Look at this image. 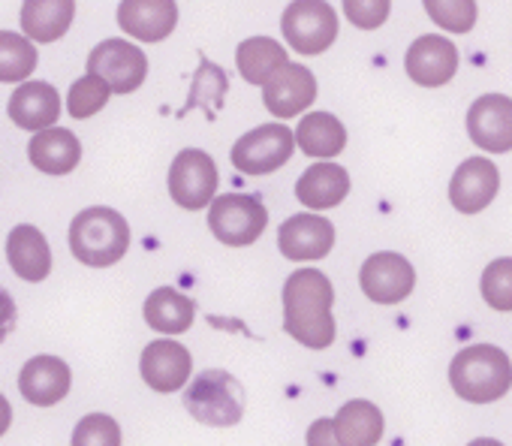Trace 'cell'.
<instances>
[{
	"label": "cell",
	"mask_w": 512,
	"mask_h": 446,
	"mask_svg": "<svg viewBox=\"0 0 512 446\" xmlns=\"http://www.w3.org/2000/svg\"><path fill=\"white\" fill-rule=\"evenodd\" d=\"M449 386L470 404H491L512 386V362L494 344H473L455 353L449 365Z\"/></svg>",
	"instance_id": "obj_3"
},
{
	"label": "cell",
	"mask_w": 512,
	"mask_h": 446,
	"mask_svg": "<svg viewBox=\"0 0 512 446\" xmlns=\"http://www.w3.org/2000/svg\"><path fill=\"white\" fill-rule=\"evenodd\" d=\"M16 323H19V311H16V302H13V296L0 287V344H4L10 335H13V329H16Z\"/></svg>",
	"instance_id": "obj_35"
},
{
	"label": "cell",
	"mask_w": 512,
	"mask_h": 446,
	"mask_svg": "<svg viewBox=\"0 0 512 446\" xmlns=\"http://www.w3.org/2000/svg\"><path fill=\"white\" fill-rule=\"evenodd\" d=\"M467 446H503V443L494 440V437H476V440H470Z\"/></svg>",
	"instance_id": "obj_38"
},
{
	"label": "cell",
	"mask_w": 512,
	"mask_h": 446,
	"mask_svg": "<svg viewBox=\"0 0 512 446\" xmlns=\"http://www.w3.org/2000/svg\"><path fill=\"white\" fill-rule=\"evenodd\" d=\"M359 284L365 296L377 305H398L404 302L416 287V272L407 257L395 251L371 254L359 272Z\"/></svg>",
	"instance_id": "obj_10"
},
{
	"label": "cell",
	"mask_w": 512,
	"mask_h": 446,
	"mask_svg": "<svg viewBox=\"0 0 512 446\" xmlns=\"http://www.w3.org/2000/svg\"><path fill=\"white\" fill-rule=\"evenodd\" d=\"M226 88H229V79H226L223 67H217V64H211L208 58H202V61H199V70H196V76H193L190 103L184 106V112H190V109L199 106V109H205L208 121H214V118H217V109L223 106ZM184 112H181V115H184Z\"/></svg>",
	"instance_id": "obj_29"
},
{
	"label": "cell",
	"mask_w": 512,
	"mask_h": 446,
	"mask_svg": "<svg viewBox=\"0 0 512 446\" xmlns=\"http://www.w3.org/2000/svg\"><path fill=\"white\" fill-rule=\"evenodd\" d=\"M130 248V223L106 205L79 211L70 223V251L82 266L109 269Z\"/></svg>",
	"instance_id": "obj_2"
},
{
	"label": "cell",
	"mask_w": 512,
	"mask_h": 446,
	"mask_svg": "<svg viewBox=\"0 0 512 446\" xmlns=\"http://www.w3.org/2000/svg\"><path fill=\"white\" fill-rule=\"evenodd\" d=\"M88 73L100 76L112 94H133L148 76V55L127 40H103L88 55Z\"/></svg>",
	"instance_id": "obj_9"
},
{
	"label": "cell",
	"mask_w": 512,
	"mask_h": 446,
	"mask_svg": "<svg viewBox=\"0 0 512 446\" xmlns=\"http://www.w3.org/2000/svg\"><path fill=\"white\" fill-rule=\"evenodd\" d=\"M76 19V0H25L22 31L31 43L61 40Z\"/></svg>",
	"instance_id": "obj_23"
},
{
	"label": "cell",
	"mask_w": 512,
	"mask_h": 446,
	"mask_svg": "<svg viewBox=\"0 0 512 446\" xmlns=\"http://www.w3.org/2000/svg\"><path fill=\"white\" fill-rule=\"evenodd\" d=\"M70 386H73V371L58 356H34L25 362L19 374V392L34 407H55L70 395Z\"/></svg>",
	"instance_id": "obj_17"
},
{
	"label": "cell",
	"mask_w": 512,
	"mask_h": 446,
	"mask_svg": "<svg viewBox=\"0 0 512 446\" xmlns=\"http://www.w3.org/2000/svg\"><path fill=\"white\" fill-rule=\"evenodd\" d=\"M428 19L449 31V34H467L476 25V0H422Z\"/></svg>",
	"instance_id": "obj_31"
},
{
	"label": "cell",
	"mask_w": 512,
	"mask_h": 446,
	"mask_svg": "<svg viewBox=\"0 0 512 446\" xmlns=\"http://www.w3.org/2000/svg\"><path fill=\"white\" fill-rule=\"evenodd\" d=\"M217 184H220L217 163L208 151L184 148L175 154L169 166V193L175 205H181L184 211L208 208L211 199L217 196Z\"/></svg>",
	"instance_id": "obj_8"
},
{
	"label": "cell",
	"mask_w": 512,
	"mask_h": 446,
	"mask_svg": "<svg viewBox=\"0 0 512 446\" xmlns=\"http://www.w3.org/2000/svg\"><path fill=\"white\" fill-rule=\"evenodd\" d=\"M109 97H112L109 85H106L100 76L85 73L79 82H73L70 97H67V109H70V115H73L76 121H88V118H94L100 109H106Z\"/></svg>",
	"instance_id": "obj_30"
},
{
	"label": "cell",
	"mask_w": 512,
	"mask_h": 446,
	"mask_svg": "<svg viewBox=\"0 0 512 446\" xmlns=\"http://www.w3.org/2000/svg\"><path fill=\"white\" fill-rule=\"evenodd\" d=\"M332 302V281L320 269H296L284 284V332L311 350L332 347L338 332Z\"/></svg>",
	"instance_id": "obj_1"
},
{
	"label": "cell",
	"mask_w": 512,
	"mask_h": 446,
	"mask_svg": "<svg viewBox=\"0 0 512 446\" xmlns=\"http://www.w3.org/2000/svg\"><path fill=\"white\" fill-rule=\"evenodd\" d=\"M296 151V136L287 124H263L244 133L232 145V166L244 175H269L290 163Z\"/></svg>",
	"instance_id": "obj_7"
},
{
	"label": "cell",
	"mask_w": 512,
	"mask_h": 446,
	"mask_svg": "<svg viewBox=\"0 0 512 446\" xmlns=\"http://www.w3.org/2000/svg\"><path fill=\"white\" fill-rule=\"evenodd\" d=\"M118 25L139 43H163L178 25L175 0H121Z\"/></svg>",
	"instance_id": "obj_18"
},
{
	"label": "cell",
	"mask_w": 512,
	"mask_h": 446,
	"mask_svg": "<svg viewBox=\"0 0 512 446\" xmlns=\"http://www.w3.org/2000/svg\"><path fill=\"white\" fill-rule=\"evenodd\" d=\"M278 248L293 263H317L335 248V227L320 214H293L281 223Z\"/></svg>",
	"instance_id": "obj_11"
},
{
	"label": "cell",
	"mask_w": 512,
	"mask_h": 446,
	"mask_svg": "<svg viewBox=\"0 0 512 446\" xmlns=\"http://www.w3.org/2000/svg\"><path fill=\"white\" fill-rule=\"evenodd\" d=\"M479 287H482V299L488 308L509 314L512 311V257H500L488 263Z\"/></svg>",
	"instance_id": "obj_32"
},
{
	"label": "cell",
	"mask_w": 512,
	"mask_h": 446,
	"mask_svg": "<svg viewBox=\"0 0 512 446\" xmlns=\"http://www.w3.org/2000/svg\"><path fill=\"white\" fill-rule=\"evenodd\" d=\"M500 190V172L488 157L464 160L449 181V202L458 214L485 211Z\"/></svg>",
	"instance_id": "obj_14"
},
{
	"label": "cell",
	"mask_w": 512,
	"mask_h": 446,
	"mask_svg": "<svg viewBox=\"0 0 512 446\" xmlns=\"http://www.w3.org/2000/svg\"><path fill=\"white\" fill-rule=\"evenodd\" d=\"M28 157L34 169L46 175H67L82 160V142L67 127H46V130H37V136L31 139Z\"/></svg>",
	"instance_id": "obj_21"
},
{
	"label": "cell",
	"mask_w": 512,
	"mask_h": 446,
	"mask_svg": "<svg viewBox=\"0 0 512 446\" xmlns=\"http://www.w3.org/2000/svg\"><path fill=\"white\" fill-rule=\"evenodd\" d=\"M296 145L308 157H338L347 148V130L332 112H311L296 127Z\"/></svg>",
	"instance_id": "obj_27"
},
{
	"label": "cell",
	"mask_w": 512,
	"mask_h": 446,
	"mask_svg": "<svg viewBox=\"0 0 512 446\" xmlns=\"http://www.w3.org/2000/svg\"><path fill=\"white\" fill-rule=\"evenodd\" d=\"M269 227V208L260 196L223 193L208 205V230L217 242L229 248H247Z\"/></svg>",
	"instance_id": "obj_5"
},
{
	"label": "cell",
	"mask_w": 512,
	"mask_h": 446,
	"mask_svg": "<svg viewBox=\"0 0 512 446\" xmlns=\"http://www.w3.org/2000/svg\"><path fill=\"white\" fill-rule=\"evenodd\" d=\"M308 446H344V443L338 440L332 419H317V422L308 428Z\"/></svg>",
	"instance_id": "obj_36"
},
{
	"label": "cell",
	"mask_w": 512,
	"mask_h": 446,
	"mask_svg": "<svg viewBox=\"0 0 512 446\" xmlns=\"http://www.w3.org/2000/svg\"><path fill=\"white\" fill-rule=\"evenodd\" d=\"M392 0H344V16L362 31H377L389 22Z\"/></svg>",
	"instance_id": "obj_34"
},
{
	"label": "cell",
	"mask_w": 512,
	"mask_h": 446,
	"mask_svg": "<svg viewBox=\"0 0 512 446\" xmlns=\"http://www.w3.org/2000/svg\"><path fill=\"white\" fill-rule=\"evenodd\" d=\"M37 70V49L25 34L0 31V82H28Z\"/></svg>",
	"instance_id": "obj_28"
},
{
	"label": "cell",
	"mask_w": 512,
	"mask_h": 446,
	"mask_svg": "<svg viewBox=\"0 0 512 446\" xmlns=\"http://www.w3.org/2000/svg\"><path fill=\"white\" fill-rule=\"evenodd\" d=\"M244 386L223 368H208L196 374V380L184 392V407L187 413L214 428H229L238 425L244 416Z\"/></svg>",
	"instance_id": "obj_4"
},
{
	"label": "cell",
	"mask_w": 512,
	"mask_h": 446,
	"mask_svg": "<svg viewBox=\"0 0 512 446\" xmlns=\"http://www.w3.org/2000/svg\"><path fill=\"white\" fill-rule=\"evenodd\" d=\"M7 260L22 281L40 284L52 272V248L34 223H19L7 239Z\"/></svg>",
	"instance_id": "obj_20"
},
{
	"label": "cell",
	"mask_w": 512,
	"mask_h": 446,
	"mask_svg": "<svg viewBox=\"0 0 512 446\" xmlns=\"http://www.w3.org/2000/svg\"><path fill=\"white\" fill-rule=\"evenodd\" d=\"M139 371H142V380L154 392H175V389L187 386L190 371H193V356L184 344H178L172 338H160L142 350Z\"/></svg>",
	"instance_id": "obj_16"
},
{
	"label": "cell",
	"mask_w": 512,
	"mask_h": 446,
	"mask_svg": "<svg viewBox=\"0 0 512 446\" xmlns=\"http://www.w3.org/2000/svg\"><path fill=\"white\" fill-rule=\"evenodd\" d=\"M281 31L293 52L323 55L338 40V13L329 0H293L284 10Z\"/></svg>",
	"instance_id": "obj_6"
},
{
	"label": "cell",
	"mask_w": 512,
	"mask_h": 446,
	"mask_svg": "<svg viewBox=\"0 0 512 446\" xmlns=\"http://www.w3.org/2000/svg\"><path fill=\"white\" fill-rule=\"evenodd\" d=\"M404 70L422 88H443L458 73V46L440 34H425L407 49Z\"/></svg>",
	"instance_id": "obj_13"
},
{
	"label": "cell",
	"mask_w": 512,
	"mask_h": 446,
	"mask_svg": "<svg viewBox=\"0 0 512 446\" xmlns=\"http://www.w3.org/2000/svg\"><path fill=\"white\" fill-rule=\"evenodd\" d=\"M347 193H350V172L338 163H314L296 181V199L314 211L341 205Z\"/></svg>",
	"instance_id": "obj_22"
},
{
	"label": "cell",
	"mask_w": 512,
	"mask_h": 446,
	"mask_svg": "<svg viewBox=\"0 0 512 446\" xmlns=\"http://www.w3.org/2000/svg\"><path fill=\"white\" fill-rule=\"evenodd\" d=\"M10 121L22 130H46L61 118V97L49 82H22L10 97Z\"/></svg>",
	"instance_id": "obj_19"
},
{
	"label": "cell",
	"mask_w": 512,
	"mask_h": 446,
	"mask_svg": "<svg viewBox=\"0 0 512 446\" xmlns=\"http://www.w3.org/2000/svg\"><path fill=\"white\" fill-rule=\"evenodd\" d=\"M467 136L491 154L512 151V97L482 94L467 109Z\"/></svg>",
	"instance_id": "obj_12"
},
{
	"label": "cell",
	"mask_w": 512,
	"mask_h": 446,
	"mask_svg": "<svg viewBox=\"0 0 512 446\" xmlns=\"http://www.w3.org/2000/svg\"><path fill=\"white\" fill-rule=\"evenodd\" d=\"M284 64H290V55L281 43L269 37H250L235 52V67L247 85H266Z\"/></svg>",
	"instance_id": "obj_26"
},
{
	"label": "cell",
	"mask_w": 512,
	"mask_h": 446,
	"mask_svg": "<svg viewBox=\"0 0 512 446\" xmlns=\"http://www.w3.org/2000/svg\"><path fill=\"white\" fill-rule=\"evenodd\" d=\"M10 425H13V407H10V401L4 398V392H0V437H4V434L10 431Z\"/></svg>",
	"instance_id": "obj_37"
},
{
	"label": "cell",
	"mask_w": 512,
	"mask_h": 446,
	"mask_svg": "<svg viewBox=\"0 0 512 446\" xmlns=\"http://www.w3.org/2000/svg\"><path fill=\"white\" fill-rule=\"evenodd\" d=\"M314 100H317V79L302 64H284L263 85V103L281 121H287L293 115H302Z\"/></svg>",
	"instance_id": "obj_15"
},
{
	"label": "cell",
	"mask_w": 512,
	"mask_h": 446,
	"mask_svg": "<svg viewBox=\"0 0 512 446\" xmlns=\"http://www.w3.org/2000/svg\"><path fill=\"white\" fill-rule=\"evenodd\" d=\"M332 425L344 446H377L383 437V413L365 398L347 401L332 419Z\"/></svg>",
	"instance_id": "obj_25"
},
{
	"label": "cell",
	"mask_w": 512,
	"mask_h": 446,
	"mask_svg": "<svg viewBox=\"0 0 512 446\" xmlns=\"http://www.w3.org/2000/svg\"><path fill=\"white\" fill-rule=\"evenodd\" d=\"M145 323L160 335H184L193 326L196 302L172 287H157L142 305Z\"/></svg>",
	"instance_id": "obj_24"
},
{
	"label": "cell",
	"mask_w": 512,
	"mask_h": 446,
	"mask_svg": "<svg viewBox=\"0 0 512 446\" xmlns=\"http://www.w3.org/2000/svg\"><path fill=\"white\" fill-rule=\"evenodd\" d=\"M73 446H121V425L106 413H88L76 422Z\"/></svg>",
	"instance_id": "obj_33"
}]
</instances>
